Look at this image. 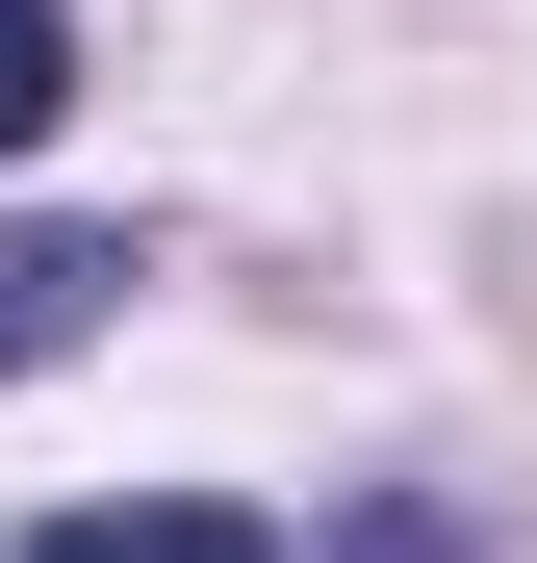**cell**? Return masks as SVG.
<instances>
[{
	"instance_id": "277c9868",
	"label": "cell",
	"mask_w": 537,
	"mask_h": 563,
	"mask_svg": "<svg viewBox=\"0 0 537 563\" xmlns=\"http://www.w3.org/2000/svg\"><path fill=\"white\" fill-rule=\"evenodd\" d=\"M358 563H461V538H435V512H384V538H358Z\"/></svg>"
},
{
	"instance_id": "7a4b0ae2",
	"label": "cell",
	"mask_w": 537,
	"mask_h": 563,
	"mask_svg": "<svg viewBox=\"0 0 537 563\" xmlns=\"http://www.w3.org/2000/svg\"><path fill=\"white\" fill-rule=\"evenodd\" d=\"M26 563H282V538H256V512H52Z\"/></svg>"
},
{
	"instance_id": "3957f363",
	"label": "cell",
	"mask_w": 537,
	"mask_h": 563,
	"mask_svg": "<svg viewBox=\"0 0 537 563\" xmlns=\"http://www.w3.org/2000/svg\"><path fill=\"white\" fill-rule=\"evenodd\" d=\"M52 103H77V0H0V154H26Z\"/></svg>"
},
{
	"instance_id": "6da1fadb",
	"label": "cell",
	"mask_w": 537,
	"mask_h": 563,
	"mask_svg": "<svg viewBox=\"0 0 537 563\" xmlns=\"http://www.w3.org/2000/svg\"><path fill=\"white\" fill-rule=\"evenodd\" d=\"M128 308V231H77V206H0V385H26V358H77Z\"/></svg>"
}]
</instances>
